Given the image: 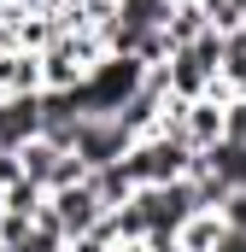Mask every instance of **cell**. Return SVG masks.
<instances>
[{
    "label": "cell",
    "mask_w": 246,
    "mask_h": 252,
    "mask_svg": "<svg viewBox=\"0 0 246 252\" xmlns=\"http://www.w3.org/2000/svg\"><path fill=\"white\" fill-rule=\"evenodd\" d=\"M147 70H153V64L129 59V53H106V59L94 64V76L82 82V106H88L94 118H118L123 106H129V94L147 82Z\"/></svg>",
    "instance_id": "obj_1"
},
{
    "label": "cell",
    "mask_w": 246,
    "mask_h": 252,
    "mask_svg": "<svg viewBox=\"0 0 246 252\" xmlns=\"http://www.w3.org/2000/svg\"><path fill=\"white\" fill-rule=\"evenodd\" d=\"M193 158H199V153H193L187 141H176V135L158 129V135H141L123 164H129V176H135L141 188H164V182H182L187 170H193Z\"/></svg>",
    "instance_id": "obj_2"
},
{
    "label": "cell",
    "mask_w": 246,
    "mask_h": 252,
    "mask_svg": "<svg viewBox=\"0 0 246 252\" xmlns=\"http://www.w3.org/2000/svg\"><path fill=\"white\" fill-rule=\"evenodd\" d=\"M47 217L59 223L64 241H76V235H88V229H100L112 211H106V199L94 193V182H76V188H59L47 193Z\"/></svg>",
    "instance_id": "obj_3"
},
{
    "label": "cell",
    "mask_w": 246,
    "mask_h": 252,
    "mask_svg": "<svg viewBox=\"0 0 246 252\" xmlns=\"http://www.w3.org/2000/svg\"><path fill=\"white\" fill-rule=\"evenodd\" d=\"M135 141H141V135L123 124V118H94V112H88L76 153H82V164H88V170H106V164H123V158L135 153Z\"/></svg>",
    "instance_id": "obj_4"
},
{
    "label": "cell",
    "mask_w": 246,
    "mask_h": 252,
    "mask_svg": "<svg viewBox=\"0 0 246 252\" xmlns=\"http://www.w3.org/2000/svg\"><path fill=\"white\" fill-rule=\"evenodd\" d=\"M141 211H147V229L158 235H176L182 223H193L199 217V193H193V182H164V188H141Z\"/></svg>",
    "instance_id": "obj_5"
},
{
    "label": "cell",
    "mask_w": 246,
    "mask_h": 252,
    "mask_svg": "<svg viewBox=\"0 0 246 252\" xmlns=\"http://www.w3.org/2000/svg\"><path fill=\"white\" fill-rule=\"evenodd\" d=\"M30 141H41V94H6L0 100V147L24 153Z\"/></svg>",
    "instance_id": "obj_6"
},
{
    "label": "cell",
    "mask_w": 246,
    "mask_h": 252,
    "mask_svg": "<svg viewBox=\"0 0 246 252\" xmlns=\"http://www.w3.org/2000/svg\"><path fill=\"white\" fill-rule=\"evenodd\" d=\"M47 76H41V53L35 47H18L0 59V94H41Z\"/></svg>",
    "instance_id": "obj_7"
},
{
    "label": "cell",
    "mask_w": 246,
    "mask_h": 252,
    "mask_svg": "<svg viewBox=\"0 0 246 252\" xmlns=\"http://www.w3.org/2000/svg\"><path fill=\"white\" fill-rule=\"evenodd\" d=\"M241 94H246V35H229L223 70H217V94H211V100H241Z\"/></svg>",
    "instance_id": "obj_8"
},
{
    "label": "cell",
    "mask_w": 246,
    "mask_h": 252,
    "mask_svg": "<svg viewBox=\"0 0 246 252\" xmlns=\"http://www.w3.org/2000/svg\"><path fill=\"white\" fill-rule=\"evenodd\" d=\"M88 182H94V193L106 199V211H118V205H129V199L141 193V182L129 176V164H106V170H94Z\"/></svg>",
    "instance_id": "obj_9"
},
{
    "label": "cell",
    "mask_w": 246,
    "mask_h": 252,
    "mask_svg": "<svg viewBox=\"0 0 246 252\" xmlns=\"http://www.w3.org/2000/svg\"><path fill=\"white\" fill-rule=\"evenodd\" d=\"M18 158H24V176H30V182H41V188L53 193V176H59L64 147H53V141H30V147H24Z\"/></svg>",
    "instance_id": "obj_10"
},
{
    "label": "cell",
    "mask_w": 246,
    "mask_h": 252,
    "mask_svg": "<svg viewBox=\"0 0 246 252\" xmlns=\"http://www.w3.org/2000/svg\"><path fill=\"white\" fill-rule=\"evenodd\" d=\"M176 241H182V252H217V241H223V217H217V211H199L193 223L176 229Z\"/></svg>",
    "instance_id": "obj_11"
},
{
    "label": "cell",
    "mask_w": 246,
    "mask_h": 252,
    "mask_svg": "<svg viewBox=\"0 0 246 252\" xmlns=\"http://www.w3.org/2000/svg\"><path fill=\"white\" fill-rule=\"evenodd\" d=\"M64 252H123V235L112 229V217H106L100 229H88V235H76V241H70Z\"/></svg>",
    "instance_id": "obj_12"
},
{
    "label": "cell",
    "mask_w": 246,
    "mask_h": 252,
    "mask_svg": "<svg viewBox=\"0 0 246 252\" xmlns=\"http://www.w3.org/2000/svg\"><path fill=\"white\" fill-rule=\"evenodd\" d=\"M223 141H246V94L223 100Z\"/></svg>",
    "instance_id": "obj_13"
},
{
    "label": "cell",
    "mask_w": 246,
    "mask_h": 252,
    "mask_svg": "<svg viewBox=\"0 0 246 252\" xmlns=\"http://www.w3.org/2000/svg\"><path fill=\"white\" fill-rule=\"evenodd\" d=\"M217 217H223V223H229V229H246V188H235V193H229V199H223V211H217Z\"/></svg>",
    "instance_id": "obj_14"
},
{
    "label": "cell",
    "mask_w": 246,
    "mask_h": 252,
    "mask_svg": "<svg viewBox=\"0 0 246 252\" xmlns=\"http://www.w3.org/2000/svg\"><path fill=\"white\" fill-rule=\"evenodd\" d=\"M18 182H24V158L0 147V193H6V188H18Z\"/></svg>",
    "instance_id": "obj_15"
},
{
    "label": "cell",
    "mask_w": 246,
    "mask_h": 252,
    "mask_svg": "<svg viewBox=\"0 0 246 252\" xmlns=\"http://www.w3.org/2000/svg\"><path fill=\"white\" fill-rule=\"evenodd\" d=\"M217 252H246V229H229V223H223V241H217Z\"/></svg>",
    "instance_id": "obj_16"
}]
</instances>
